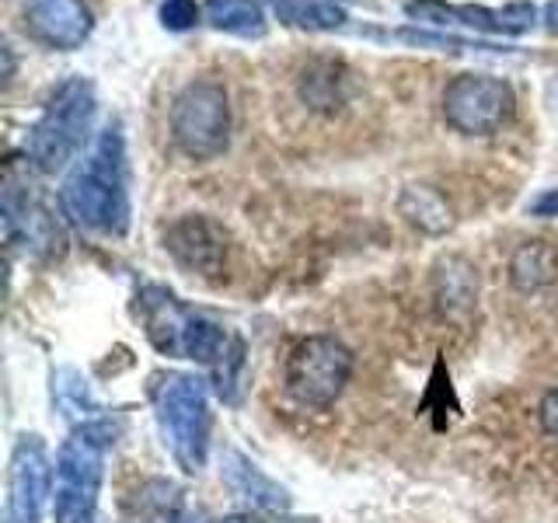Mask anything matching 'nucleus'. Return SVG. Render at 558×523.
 <instances>
[{"label": "nucleus", "instance_id": "nucleus-1", "mask_svg": "<svg viewBox=\"0 0 558 523\" xmlns=\"http://www.w3.org/2000/svg\"><path fill=\"white\" fill-rule=\"evenodd\" d=\"M136 318L144 325L150 345L161 356L196 360L217 370L220 394L231 398L234 370L244 360V345L217 321L203 318L199 311L182 304L168 287H144L136 293Z\"/></svg>", "mask_w": 558, "mask_h": 523}, {"label": "nucleus", "instance_id": "nucleus-2", "mask_svg": "<svg viewBox=\"0 0 558 523\" xmlns=\"http://www.w3.org/2000/svg\"><path fill=\"white\" fill-rule=\"evenodd\" d=\"M60 206L70 220L95 234H122L130 227V174L119 126H105L92 154L70 171Z\"/></svg>", "mask_w": 558, "mask_h": 523}, {"label": "nucleus", "instance_id": "nucleus-3", "mask_svg": "<svg viewBox=\"0 0 558 523\" xmlns=\"http://www.w3.org/2000/svg\"><path fill=\"white\" fill-rule=\"evenodd\" d=\"M147 394L154 405L157 429H161V440L174 464L185 475H199L209 453V429H214L206 380H199L196 374L165 370L150 377Z\"/></svg>", "mask_w": 558, "mask_h": 523}, {"label": "nucleus", "instance_id": "nucleus-4", "mask_svg": "<svg viewBox=\"0 0 558 523\" xmlns=\"http://www.w3.org/2000/svg\"><path fill=\"white\" fill-rule=\"evenodd\" d=\"M95 112H98L95 87L84 77L63 81L46 101L43 119L35 122L28 133V144H25L28 165L39 168L43 174L63 171L84 150L87 136H92Z\"/></svg>", "mask_w": 558, "mask_h": 523}, {"label": "nucleus", "instance_id": "nucleus-5", "mask_svg": "<svg viewBox=\"0 0 558 523\" xmlns=\"http://www.w3.org/2000/svg\"><path fill=\"white\" fill-rule=\"evenodd\" d=\"M171 139L192 161H214L231 144V98L217 81H192L171 105Z\"/></svg>", "mask_w": 558, "mask_h": 523}, {"label": "nucleus", "instance_id": "nucleus-6", "mask_svg": "<svg viewBox=\"0 0 558 523\" xmlns=\"http://www.w3.org/2000/svg\"><path fill=\"white\" fill-rule=\"evenodd\" d=\"M105 436L74 429L57 458V523H101L98 496L105 478Z\"/></svg>", "mask_w": 558, "mask_h": 523}, {"label": "nucleus", "instance_id": "nucleus-7", "mask_svg": "<svg viewBox=\"0 0 558 523\" xmlns=\"http://www.w3.org/2000/svg\"><path fill=\"white\" fill-rule=\"evenodd\" d=\"M349 377H353V353L331 336H307L293 345L287 360V391L307 409H328Z\"/></svg>", "mask_w": 558, "mask_h": 523}, {"label": "nucleus", "instance_id": "nucleus-8", "mask_svg": "<svg viewBox=\"0 0 558 523\" xmlns=\"http://www.w3.org/2000/svg\"><path fill=\"white\" fill-rule=\"evenodd\" d=\"M513 112V87L493 74H461L444 92V119L464 136L496 133Z\"/></svg>", "mask_w": 558, "mask_h": 523}, {"label": "nucleus", "instance_id": "nucleus-9", "mask_svg": "<svg viewBox=\"0 0 558 523\" xmlns=\"http://www.w3.org/2000/svg\"><path fill=\"white\" fill-rule=\"evenodd\" d=\"M52 488V464L43 436H17L8 467V510L4 523H43L46 496Z\"/></svg>", "mask_w": 558, "mask_h": 523}, {"label": "nucleus", "instance_id": "nucleus-10", "mask_svg": "<svg viewBox=\"0 0 558 523\" xmlns=\"http://www.w3.org/2000/svg\"><path fill=\"white\" fill-rule=\"evenodd\" d=\"M165 248L192 276L217 279L227 266V231L199 214L174 220L165 234Z\"/></svg>", "mask_w": 558, "mask_h": 523}, {"label": "nucleus", "instance_id": "nucleus-11", "mask_svg": "<svg viewBox=\"0 0 558 523\" xmlns=\"http://www.w3.org/2000/svg\"><path fill=\"white\" fill-rule=\"evenodd\" d=\"M25 32L49 49H77L92 35L95 22L84 0H22Z\"/></svg>", "mask_w": 558, "mask_h": 523}, {"label": "nucleus", "instance_id": "nucleus-12", "mask_svg": "<svg viewBox=\"0 0 558 523\" xmlns=\"http://www.w3.org/2000/svg\"><path fill=\"white\" fill-rule=\"evenodd\" d=\"M223 464H227V467H223V478H227V485L234 488V496L255 502L258 510H290L287 488H279L272 478L262 475V471H258L248 458H241L238 450L227 453V461H223Z\"/></svg>", "mask_w": 558, "mask_h": 523}, {"label": "nucleus", "instance_id": "nucleus-13", "mask_svg": "<svg viewBox=\"0 0 558 523\" xmlns=\"http://www.w3.org/2000/svg\"><path fill=\"white\" fill-rule=\"evenodd\" d=\"M52 398H57V405L63 409L66 418H74L77 429L98 433V436H105V440H112L109 415H101L95 398L87 394V388L81 384L77 370H60L57 377H52Z\"/></svg>", "mask_w": 558, "mask_h": 523}, {"label": "nucleus", "instance_id": "nucleus-14", "mask_svg": "<svg viewBox=\"0 0 558 523\" xmlns=\"http://www.w3.org/2000/svg\"><path fill=\"white\" fill-rule=\"evenodd\" d=\"M558 279V248L551 241H523L510 258V283L520 293L545 290Z\"/></svg>", "mask_w": 558, "mask_h": 523}, {"label": "nucleus", "instance_id": "nucleus-15", "mask_svg": "<svg viewBox=\"0 0 558 523\" xmlns=\"http://www.w3.org/2000/svg\"><path fill=\"white\" fill-rule=\"evenodd\" d=\"M398 209L412 227L423 234H447L453 227V209L450 203L429 185H405L398 196Z\"/></svg>", "mask_w": 558, "mask_h": 523}, {"label": "nucleus", "instance_id": "nucleus-16", "mask_svg": "<svg viewBox=\"0 0 558 523\" xmlns=\"http://www.w3.org/2000/svg\"><path fill=\"white\" fill-rule=\"evenodd\" d=\"M206 22L217 32L238 35V39H262L266 35V14L255 0H206Z\"/></svg>", "mask_w": 558, "mask_h": 523}, {"label": "nucleus", "instance_id": "nucleus-17", "mask_svg": "<svg viewBox=\"0 0 558 523\" xmlns=\"http://www.w3.org/2000/svg\"><path fill=\"white\" fill-rule=\"evenodd\" d=\"M276 17L290 28H307V32H336L349 17L342 8L331 0H269Z\"/></svg>", "mask_w": 558, "mask_h": 523}, {"label": "nucleus", "instance_id": "nucleus-18", "mask_svg": "<svg viewBox=\"0 0 558 523\" xmlns=\"http://www.w3.org/2000/svg\"><path fill=\"white\" fill-rule=\"evenodd\" d=\"M436 287H440V301L453 311H468L475 304V269L468 266L464 258H447L440 262V272H436Z\"/></svg>", "mask_w": 558, "mask_h": 523}, {"label": "nucleus", "instance_id": "nucleus-19", "mask_svg": "<svg viewBox=\"0 0 558 523\" xmlns=\"http://www.w3.org/2000/svg\"><path fill=\"white\" fill-rule=\"evenodd\" d=\"M161 25L171 32H189L199 25V4L196 0H165L161 4Z\"/></svg>", "mask_w": 558, "mask_h": 523}, {"label": "nucleus", "instance_id": "nucleus-20", "mask_svg": "<svg viewBox=\"0 0 558 523\" xmlns=\"http://www.w3.org/2000/svg\"><path fill=\"white\" fill-rule=\"evenodd\" d=\"M537 423L548 436H558V388H551L537 405Z\"/></svg>", "mask_w": 558, "mask_h": 523}, {"label": "nucleus", "instance_id": "nucleus-21", "mask_svg": "<svg viewBox=\"0 0 558 523\" xmlns=\"http://www.w3.org/2000/svg\"><path fill=\"white\" fill-rule=\"evenodd\" d=\"M531 214L534 217H545V220H555L558 217V188L541 192V196L531 203Z\"/></svg>", "mask_w": 558, "mask_h": 523}, {"label": "nucleus", "instance_id": "nucleus-22", "mask_svg": "<svg viewBox=\"0 0 558 523\" xmlns=\"http://www.w3.org/2000/svg\"><path fill=\"white\" fill-rule=\"evenodd\" d=\"M223 523H311V520H266L258 513H234V516H227Z\"/></svg>", "mask_w": 558, "mask_h": 523}, {"label": "nucleus", "instance_id": "nucleus-23", "mask_svg": "<svg viewBox=\"0 0 558 523\" xmlns=\"http://www.w3.org/2000/svg\"><path fill=\"white\" fill-rule=\"evenodd\" d=\"M545 22H548V32L558 35V0H551V4L545 8Z\"/></svg>", "mask_w": 558, "mask_h": 523}, {"label": "nucleus", "instance_id": "nucleus-24", "mask_svg": "<svg viewBox=\"0 0 558 523\" xmlns=\"http://www.w3.org/2000/svg\"><path fill=\"white\" fill-rule=\"evenodd\" d=\"M331 4H336V0H331ZM349 4H374V0H349Z\"/></svg>", "mask_w": 558, "mask_h": 523}, {"label": "nucleus", "instance_id": "nucleus-25", "mask_svg": "<svg viewBox=\"0 0 558 523\" xmlns=\"http://www.w3.org/2000/svg\"><path fill=\"white\" fill-rule=\"evenodd\" d=\"M174 523H203V520H174Z\"/></svg>", "mask_w": 558, "mask_h": 523}]
</instances>
